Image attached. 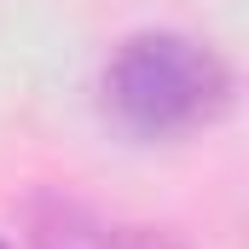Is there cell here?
Instances as JSON below:
<instances>
[{
  "label": "cell",
  "instance_id": "cell-1",
  "mask_svg": "<svg viewBox=\"0 0 249 249\" xmlns=\"http://www.w3.org/2000/svg\"><path fill=\"white\" fill-rule=\"evenodd\" d=\"M232 105V75L203 41L174 29L127 35L105 64V110L133 139H180Z\"/></svg>",
  "mask_w": 249,
  "mask_h": 249
},
{
  "label": "cell",
  "instance_id": "cell-2",
  "mask_svg": "<svg viewBox=\"0 0 249 249\" xmlns=\"http://www.w3.org/2000/svg\"><path fill=\"white\" fill-rule=\"evenodd\" d=\"M29 232H35V249H180L151 226L99 220L93 209H75V203H41Z\"/></svg>",
  "mask_w": 249,
  "mask_h": 249
},
{
  "label": "cell",
  "instance_id": "cell-3",
  "mask_svg": "<svg viewBox=\"0 0 249 249\" xmlns=\"http://www.w3.org/2000/svg\"><path fill=\"white\" fill-rule=\"evenodd\" d=\"M0 249H6V244H0Z\"/></svg>",
  "mask_w": 249,
  "mask_h": 249
}]
</instances>
